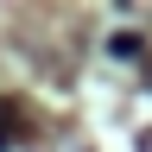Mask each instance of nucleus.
<instances>
[{"label": "nucleus", "instance_id": "nucleus-1", "mask_svg": "<svg viewBox=\"0 0 152 152\" xmlns=\"http://www.w3.org/2000/svg\"><path fill=\"white\" fill-rule=\"evenodd\" d=\"M13 127H19V114H13L7 102H0V146H7V140H13Z\"/></svg>", "mask_w": 152, "mask_h": 152}]
</instances>
